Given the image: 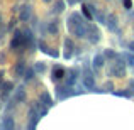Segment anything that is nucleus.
<instances>
[{"instance_id":"obj_1","label":"nucleus","mask_w":134,"mask_h":130,"mask_svg":"<svg viewBox=\"0 0 134 130\" xmlns=\"http://www.w3.org/2000/svg\"><path fill=\"white\" fill-rule=\"evenodd\" d=\"M82 81H83V86L88 91L95 90V76H93V73H92V69L88 66H85V69H83V73H82Z\"/></svg>"},{"instance_id":"obj_2","label":"nucleus","mask_w":134,"mask_h":130,"mask_svg":"<svg viewBox=\"0 0 134 130\" xmlns=\"http://www.w3.org/2000/svg\"><path fill=\"white\" fill-rule=\"evenodd\" d=\"M54 91H56L58 100H65V98L73 96V95H80V91H73V86H68L66 83H65V86H63V85H56Z\"/></svg>"},{"instance_id":"obj_3","label":"nucleus","mask_w":134,"mask_h":130,"mask_svg":"<svg viewBox=\"0 0 134 130\" xmlns=\"http://www.w3.org/2000/svg\"><path fill=\"white\" fill-rule=\"evenodd\" d=\"M63 78H66V69L59 64H54V68H53V71H51V79L56 81V83H59Z\"/></svg>"},{"instance_id":"obj_4","label":"nucleus","mask_w":134,"mask_h":130,"mask_svg":"<svg viewBox=\"0 0 134 130\" xmlns=\"http://www.w3.org/2000/svg\"><path fill=\"white\" fill-rule=\"evenodd\" d=\"M78 75H82V73H80V68H70L68 71H66V85L75 86L76 79H78Z\"/></svg>"},{"instance_id":"obj_5","label":"nucleus","mask_w":134,"mask_h":130,"mask_svg":"<svg viewBox=\"0 0 134 130\" xmlns=\"http://www.w3.org/2000/svg\"><path fill=\"white\" fill-rule=\"evenodd\" d=\"M75 42H73V39H70V37H66L65 39V59H70L73 58V54H75Z\"/></svg>"},{"instance_id":"obj_6","label":"nucleus","mask_w":134,"mask_h":130,"mask_svg":"<svg viewBox=\"0 0 134 130\" xmlns=\"http://www.w3.org/2000/svg\"><path fill=\"white\" fill-rule=\"evenodd\" d=\"M88 41L90 44H97L98 41H100V30L97 29L95 26H92V24H88Z\"/></svg>"},{"instance_id":"obj_7","label":"nucleus","mask_w":134,"mask_h":130,"mask_svg":"<svg viewBox=\"0 0 134 130\" xmlns=\"http://www.w3.org/2000/svg\"><path fill=\"white\" fill-rule=\"evenodd\" d=\"M105 24H107V27H109L110 32H117L119 30V22H117V15H115V14H109Z\"/></svg>"},{"instance_id":"obj_8","label":"nucleus","mask_w":134,"mask_h":130,"mask_svg":"<svg viewBox=\"0 0 134 130\" xmlns=\"http://www.w3.org/2000/svg\"><path fill=\"white\" fill-rule=\"evenodd\" d=\"M31 17H32V9H31V5H22L20 7V15H19V19L22 20V22H29L31 20Z\"/></svg>"},{"instance_id":"obj_9","label":"nucleus","mask_w":134,"mask_h":130,"mask_svg":"<svg viewBox=\"0 0 134 130\" xmlns=\"http://www.w3.org/2000/svg\"><path fill=\"white\" fill-rule=\"evenodd\" d=\"M0 90H2V100H5V98L9 96V93L14 90V83L12 81H3L2 85H0Z\"/></svg>"},{"instance_id":"obj_10","label":"nucleus","mask_w":134,"mask_h":130,"mask_svg":"<svg viewBox=\"0 0 134 130\" xmlns=\"http://www.w3.org/2000/svg\"><path fill=\"white\" fill-rule=\"evenodd\" d=\"M26 90H24V86H19L15 90V95H14V101L15 103H22V101H26Z\"/></svg>"},{"instance_id":"obj_11","label":"nucleus","mask_w":134,"mask_h":130,"mask_svg":"<svg viewBox=\"0 0 134 130\" xmlns=\"http://www.w3.org/2000/svg\"><path fill=\"white\" fill-rule=\"evenodd\" d=\"M104 64H105V56H104V54H97V56L93 58V63H92L93 69H100V68H104Z\"/></svg>"},{"instance_id":"obj_12","label":"nucleus","mask_w":134,"mask_h":130,"mask_svg":"<svg viewBox=\"0 0 134 130\" xmlns=\"http://www.w3.org/2000/svg\"><path fill=\"white\" fill-rule=\"evenodd\" d=\"M26 68L27 64L22 61V59H19L15 64V68H14V73H15V76H24V73H26Z\"/></svg>"},{"instance_id":"obj_13","label":"nucleus","mask_w":134,"mask_h":130,"mask_svg":"<svg viewBox=\"0 0 134 130\" xmlns=\"http://www.w3.org/2000/svg\"><path fill=\"white\" fill-rule=\"evenodd\" d=\"M59 32V20H51V22H48V34H51V36H54V34Z\"/></svg>"},{"instance_id":"obj_14","label":"nucleus","mask_w":134,"mask_h":130,"mask_svg":"<svg viewBox=\"0 0 134 130\" xmlns=\"http://www.w3.org/2000/svg\"><path fill=\"white\" fill-rule=\"evenodd\" d=\"M36 75H37V73H36V69H34V68H31V66H27V68H26V73H24V81H26V83L32 81V79L36 78Z\"/></svg>"},{"instance_id":"obj_15","label":"nucleus","mask_w":134,"mask_h":130,"mask_svg":"<svg viewBox=\"0 0 134 130\" xmlns=\"http://www.w3.org/2000/svg\"><path fill=\"white\" fill-rule=\"evenodd\" d=\"M39 101H43V103H44V105H48L49 108L54 105V101H53V98H51V96H49L48 91H43V93L39 95Z\"/></svg>"},{"instance_id":"obj_16","label":"nucleus","mask_w":134,"mask_h":130,"mask_svg":"<svg viewBox=\"0 0 134 130\" xmlns=\"http://www.w3.org/2000/svg\"><path fill=\"white\" fill-rule=\"evenodd\" d=\"M34 107H36V110H37V112H39L41 117H46V113H48V108H49L48 105H44L43 101H39V103H36Z\"/></svg>"},{"instance_id":"obj_17","label":"nucleus","mask_w":134,"mask_h":130,"mask_svg":"<svg viewBox=\"0 0 134 130\" xmlns=\"http://www.w3.org/2000/svg\"><path fill=\"white\" fill-rule=\"evenodd\" d=\"M65 10V2L63 0H56L54 7H53V14H61Z\"/></svg>"},{"instance_id":"obj_18","label":"nucleus","mask_w":134,"mask_h":130,"mask_svg":"<svg viewBox=\"0 0 134 130\" xmlns=\"http://www.w3.org/2000/svg\"><path fill=\"white\" fill-rule=\"evenodd\" d=\"M104 56H105V59H109V61H114L119 54L115 51H112V49H105V51H104Z\"/></svg>"},{"instance_id":"obj_19","label":"nucleus","mask_w":134,"mask_h":130,"mask_svg":"<svg viewBox=\"0 0 134 130\" xmlns=\"http://www.w3.org/2000/svg\"><path fill=\"white\" fill-rule=\"evenodd\" d=\"M122 56H124V59L127 61L126 64H129V66L134 68V52H122Z\"/></svg>"},{"instance_id":"obj_20","label":"nucleus","mask_w":134,"mask_h":130,"mask_svg":"<svg viewBox=\"0 0 134 130\" xmlns=\"http://www.w3.org/2000/svg\"><path fill=\"white\" fill-rule=\"evenodd\" d=\"M2 127H3V128H14V127H15V122H14V118H12V117H5Z\"/></svg>"},{"instance_id":"obj_21","label":"nucleus","mask_w":134,"mask_h":130,"mask_svg":"<svg viewBox=\"0 0 134 130\" xmlns=\"http://www.w3.org/2000/svg\"><path fill=\"white\" fill-rule=\"evenodd\" d=\"M82 14L87 17V20H92V19H93V14H92V10L88 9V5H82Z\"/></svg>"},{"instance_id":"obj_22","label":"nucleus","mask_w":134,"mask_h":130,"mask_svg":"<svg viewBox=\"0 0 134 130\" xmlns=\"http://www.w3.org/2000/svg\"><path fill=\"white\" fill-rule=\"evenodd\" d=\"M95 20H97L98 24H105L107 22V15H105V14H102V12H95Z\"/></svg>"},{"instance_id":"obj_23","label":"nucleus","mask_w":134,"mask_h":130,"mask_svg":"<svg viewBox=\"0 0 134 130\" xmlns=\"http://www.w3.org/2000/svg\"><path fill=\"white\" fill-rule=\"evenodd\" d=\"M34 69H36V73L37 75H43V73L46 71V63H43V61H39V63H36V66H34Z\"/></svg>"},{"instance_id":"obj_24","label":"nucleus","mask_w":134,"mask_h":130,"mask_svg":"<svg viewBox=\"0 0 134 130\" xmlns=\"http://www.w3.org/2000/svg\"><path fill=\"white\" fill-rule=\"evenodd\" d=\"M37 47H39V51H43V52H48L49 51V46L46 44L44 39H39V41H37Z\"/></svg>"},{"instance_id":"obj_25","label":"nucleus","mask_w":134,"mask_h":130,"mask_svg":"<svg viewBox=\"0 0 134 130\" xmlns=\"http://www.w3.org/2000/svg\"><path fill=\"white\" fill-rule=\"evenodd\" d=\"M114 95L115 96H124V98H131L132 96L131 91H114Z\"/></svg>"},{"instance_id":"obj_26","label":"nucleus","mask_w":134,"mask_h":130,"mask_svg":"<svg viewBox=\"0 0 134 130\" xmlns=\"http://www.w3.org/2000/svg\"><path fill=\"white\" fill-rule=\"evenodd\" d=\"M46 54H48V56H51V58H58V56H59V52H58V51H53V49L49 47V51L46 52Z\"/></svg>"},{"instance_id":"obj_27","label":"nucleus","mask_w":134,"mask_h":130,"mask_svg":"<svg viewBox=\"0 0 134 130\" xmlns=\"http://www.w3.org/2000/svg\"><path fill=\"white\" fill-rule=\"evenodd\" d=\"M122 3H124L126 10H131V7H132V2H131V0H122Z\"/></svg>"},{"instance_id":"obj_28","label":"nucleus","mask_w":134,"mask_h":130,"mask_svg":"<svg viewBox=\"0 0 134 130\" xmlns=\"http://www.w3.org/2000/svg\"><path fill=\"white\" fill-rule=\"evenodd\" d=\"M105 90H107V91H112V90H114V85H112V83H107V85H105Z\"/></svg>"},{"instance_id":"obj_29","label":"nucleus","mask_w":134,"mask_h":130,"mask_svg":"<svg viewBox=\"0 0 134 130\" xmlns=\"http://www.w3.org/2000/svg\"><path fill=\"white\" fill-rule=\"evenodd\" d=\"M127 49H129L131 52H134V41H132V42H129V44H127Z\"/></svg>"},{"instance_id":"obj_30","label":"nucleus","mask_w":134,"mask_h":130,"mask_svg":"<svg viewBox=\"0 0 134 130\" xmlns=\"http://www.w3.org/2000/svg\"><path fill=\"white\" fill-rule=\"evenodd\" d=\"M15 22H17V20H15V19H12V20H10V26H9V30H10V29H12V27H14V26H15Z\"/></svg>"},{"instance_id":"obj_31","label":"nucleus","mask_w":134,"mask_h":130,"mask_svg":"<svg viewBox=\"0 0 134 130\" xmlns=\"http://www.w3.org/2000/svg\"><path fill=\"white\" fill-rule=\"evenodd\" d=\"M66 2H68V5H75V3L80 2V0H66Z\"/></svg>"},{"instance_id":"obj_32","label":"nucleus","mask_w":134,"mask_h":130,"mask_svg":"<svg viewBox=\"0 0 134 130\" xmlns=\"http://www.w3.org/2000/svg\"><path fill=\"white\" fill-rule=\"evenodd\" d=\"M0 63H5V54H0Z\"/></svg>"},{"instance_id":"obj_33","label":"nucleus","mask_w":134,"mask_h":130,"mask_svg":"<svg viewBox=\"0 0 134 130\" xmlns=\"http://www.w3.org/2000/svg\"><path fill=\"white\" fill-rule=\"evenodd\" d=\"M129 86H131L132 91H134V79H131V81H129Z\"/></svg>"},{"instance_id":"obj_34","label":"nucleus","mask_w":134,"mask_h":130,"mask_svg":"<svg viewBox=\"0 0 134 130\" xmlns=\"http://www.w3.org/2000/svg\"><path fill=\"white\" fill-rule=\"evenodd\" d=\"M2 79H3V71H0V85H2Z\"/></svg>"},{"instance_id":"obj_35","label":"nucleus","mask_w":134,"mask_h":130,"mask_svg":"<svg viewBox=\"0 0 134 130\" xmlns=\"http://www.w3.org/2000/svg\"><path fill=\"white\" fill-rule=\"evenodd\" d=\"M43 2H44V3H51L53 0H43Z\"/></svg>"}]
</instances>
